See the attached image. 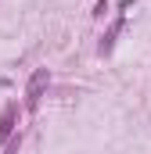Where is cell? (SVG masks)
<instances>
[{"label": "cell", "mask_w": 151, "mask_h": 154, "mask_svg": "<svg viewBox=\"0 0 151 154\" xmlns=\"http://www.w3.org/2000/svg\"><path fill=\"white\" fill-rule=\"evenodd\" d=\"M104 11H108V0H97V7H94V14H97V18H101V14H104Z\"/></svg>", "instance_id": "5"}, {"label": "cell", "mask_w": 151, "mask_h": 154, "mask_svg": "<svg viewBox=\"0 0 151 154\" xmlns=\"http://www.w3.org/2000/svg\"><path fill=\"white\" fill-rule=\"evenodd\" d=\"M47 82H50V72H47V68H36V72L29 75V86H25V104H29V108H36V104H40Z\"/></svg>", "instance_id": "1"}, {"label": "cell", "mask_w": 151, "mask_h": 154, "mask_svg": "<svg viewBox=\"0 0 151 154\" xmlns=\"http://www.w3.org/2000/svg\"><path fill=\"white\" fill-rule=\"evenodd\" d=\"M122 22H126V18L119 14V18H115V25L108 29V32H104V36H101V43H97V54H101V57H104V54H112V47H115V36L122 32Z\"/></svg>", "instance_id": "3"}, {"label": "cell", "mask_w": 151, "mask_h": 154, "mask_svg": "<svg viewBox=\"0 0 151 154\" xmlns=\"http://www.w3.org/2000/svg\"><path fill=\"white\" fill-rule=\"evenodd\" d=\"M14 118H18V104L11 100V104L4 108V115H0V143L14 136Z\"/></svg>", "instance_id": "2"}, {"label": "cell", "mask_w": 151, "mask_h": 154, "mask_svg": "<svg viewBox=\"0 0 151 154\" xmlns=\"http://www.w3.org/2000/svg\"><path fill=\"white\" fill-rule=\"evenodd\" d=\"M18 147H22V133H18V136H11V143H7V154H18Z\"/></svg>", "instance_id": "4"}]
</instances>
